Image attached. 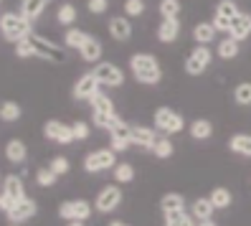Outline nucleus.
<instances>
[{
	"instance_id": "obj_1",
	"label": "nucleus",
	"mask_w": 251,
	"mask_h": 226,
	"mask_svg": "<svg viewBox=\"0 0 251 226\" xmlns=\"http://www.w3.org/2000/svg\"><path fill=\"white\" fill-rule=\"evenodd\" d=\"M16 56L18 58H43V61L64 64L66 61V49L49 41V38L38 36V33H31L21 43H16Z\"/></svg>"
},
{
	"instance_id": "obj_2",
	"label": "nucleus",
	"mask_w": 251,
	"mask_h": 226,
	"mask_svg": "<svg viewBox=\"0 0 251 226\" xmlns=\"http://www.w3.org/2000/svg\"><path fill=\"white\" fill-rule=\"evenodd\" d=\"M129 71L135 82L145 84V86H152L162 82V66L152 54H132L129 56Z\"/></svg>"
},
{
	"instance_id": "obj_3",
	"label": "nucleus",
	"mask_w": 251,
	"mask_h": 226,
	"mask_svg": "<svg viewBox=\"0 0 251 226\" xmlns=\"http://www.w3.org/2000/svg\"><path fill=\"white\" fill-rule=\"evenodd\" d=\"M0 33H3V38L8 43H21L23 38H28L33 33V23L28 21L23 13H3L0 16Z\"/></svg>"
},
{
	"instance_id": "obj_4",
	"label": "nucleus",
	"mask_w": 251,
	"mask_h": 226,
	"mask_svg": "<svg viewBox=\"0 0 251 226\" xmlns=\"http://www.w3.org/2000/svg\"><path fill=\"white\" fill-rule=\"evenodd\" d=\"M89 107H92V119H94V127L99 130H109L117 119V110H114V102L107 97V94H97L92 102H89Z\"/></svg>"
},
{
	"instance_id": "obj_5",
	"label": "nucleus",
	"mask_w": 251,
	"mask_h": 226,
	"mask_svg": "<svg viewBox=\"0 0 251 226\" xmlns=\"http://www.w3.org/2000/svg\"><path fill=\"white\" fill-rule=\"evenodd\" d=\"M21 198H25V183L21 175H5L3 186H0V211L8 214V211L16 206Z\"/></svg>"
},
{
	"instance_id": "obj_6",
	"label": "nucleus",
	"mask_w": 251,
	"mask_h": 226,
	"mask_svg": "<svg viewBox=\"0 0 251 226\" xmlns=\"http://www.w3.org/2000/svg\"><path fill=\"white\" fill-rule=\"evenodd\" d=\"M117 165V153L112 147H99V150H92V153L84 155V163L81 168L94 175V173H104V170H114Z\"/></svg>"
},
{
	"instance_id": "obj_7",
	"label": "nucleus",
	"mask_w": 251,
	"mask_h": 226,
	"mask_svg": "<svg viewBox=\"0 0 251 226\" xmlns=\"http://www.w3.org/2000/svg\"><path fill=\"white\" fill-rule=\"evenodd\" d=\"M155 130L165 132V135H178L185 127V119L180 112H175L173 107H157L155 110Z\"/></svg>"
},
{
	"instance_id": "obj_8",
	"label": "nucleus",
	"mask_w": 251,
	"mask_h": 226,
	"mask_svg": "<svg viewBox=\"0 0 251 226\" xmlns=\"http://www.w3.org/2000/svg\"><path fill=\"white\" fill-rule=\"evenodd\" d=\"M122 198H125L122 188L117 183H109L94 196V208L99 211V214H114V211L122 206Z\"/></svg>"
},
{
	"instance_id": "obj_9",
	"label": "nucleus",
	"mask_w": 251,
	"mask_h": 226,
	"mask_svg": "<svg viewBox=\"0 0 251 226\" xmlns=\"http://www.w3.org/2000/svg\"><path fill=\"white\" fill-rule=\"evenodd\" d=\"M239 5L233 3V0H221V3L216 5V13H213V26H216V31L218 33H228L231 31V23L239 18Z\"/></svg>"
},
{
	"instance_id": "obj_10",
	"label": "nucleus",
	"mask_w": 251,
	"mask_h": 226,
	"mask_svg": "<svg viewBox=\"0 0 251 226\" xmlns=\"http://www.w3.org/2000/svg\"><path fill=\"white\" fill-rule=\"evenodd\" d=\"M213 61V51L208 46H196L193 51H190L185 56V74H190V77H201V74L211 66Z\"/></svg>"
},
{
	"instance_id": "obj_11",
	"label": "nucleus",
	"mask_w": 251,
	"mask_h": 226,
	"mask_svg": "<svg viewBox=\"0 0 251 226\" xmlns=\"http://www.w3.org/2000/svg\"><path fill=\"white\" fill-rule=\"evenodd\" d=\"M107 132H109V147L114 150L117 155L127 153V150L132 147V125L122 122V119H117V122Z\"/></svg>"
},
{
	"instance_id": "obj_12",
	"label": "nucleus",
	"mask_w": 251,
	"mask_h": 226,
	"mask_svg": "<svg viewBox=\"0 0 251 226\" xmlns=\"http://www.w3.org/2000/svg\"><path fill=\"white\" fill-rule=\"evenodd\" d=\"M99 89H101V84L94 77V71H86V74H81V77L76 79V84H74V89H71V94H74V99H76V102H92L99 94Z\"/></svg>"
},
{
	"instance_id": "obj_13",
	"label": "nucleus",
	"mask_w": 251,
	"mask_h": 226,
	"mask_svg": "<svg viewBox=\"0 0 251 226\" xmlns=\"http://www.w3.org/2000/svg\"><path fill=\"white\" fill-rule=\"evenodd\" d=\"M92 203L84 201V198H74V201H61L58 206V216L64 221H86L92 216Z\"/></svg>"
},
{
	"instance_id": "obj_14",
	"label": "nucleus",
	"mask_w": 251,
	"mask_h": 226,
	"mask_svg": "<svg viewBox=\"0 0 251 226\" xmlns=\"http://www.w3.org/2000/svg\"><path fill=\"white\" fill-rule=\"evenodd\" d=\"M94 77L99 79V84L101 86H122L125 84V71L117 66V64H112V61H99L97 66H94Z\"/></svg>"
},
{
	"instance_id": "obj_15",
	"label": "nucleus",
	"mask_w": 251,
	"mask_h": 226,
	"mask_svg": "<svg viewBox=\"0 0 251 226\" xmlns=\"http://www.w3.org/2000/svg\"><path fill=\"white\" fill-rule=\"evenodd\" d=\"M43 138L56 142V145H71L74 142V130H71V125L61 122V119H49V122L43 125Z\"/></svg>"
},
{
	"instance_id": "obj_16",
	"label": "nucleus",
	"mask_w": 251,
	"mask_h": 226,
	"mask_svg": "<svg viewBox=\"0 0 251 226\" xmlns=\"http://www.w3.org/2000/svg\"><path fill=\"white\" fill-rule=\"evenodd\" d=\"M38 214V203L33 201V198H21L16 206H13L8 214H5V219L10 221V224H25V221H31L33 216Z\"/></svg>"
},
{
	"instance_id": "obj_17",
	"label": "nucleus",
	"mask_w": 251,
	"mask_h": 226,
	"mask_svg": "<svg viewBox=\"0 0 251 226\" xmlns=\"http://www.w3.org/2000/svg\"><path fill=\"white\" fill-rule=\"evenodd\" d=\"M160 138L155 135L152 127H147V125H132V145L135 147H142V150H150L152 153V147Z\"/></svg>"
},
{
	"instance_id": "obj_18",
	"label": "nucleus",
	"mask_w": 251,
	"mask_h": 226,
	"mask_svg": "<svg viewBox=\"0 0 251 226\" xmlns=\"http://www.w3.org/2000/svg\"><path fill=\"white\" fill-rule=\"evenodd\" d=\"M5 160H8L10 165H23V163L28 160V147H25V142L18 140V138L8 140V142H5Z\"/></svg>"
},
{
	"instance_id": "obj_19",
	"label": "nucleus",
	"mask_w": 251,
	"mask_h": 226,
	"mask_svg": "<svg viewBox=\"0 0 251 226\" xmlns=\"http://www.w3.org/2000/svg\"><path fill=\"white\" fill-rule=\"evenodd\" d=\"M107 28H109V36H112L114 41H120V43L129 41V36H132V23H129L127 16H114Z\"/></svg>"
},
{
	"instance_id": "obj_20",
	"label": "nucleus",
	"mask_w": 251,
	"mask_h": 226,
	"mask_svg": "<svg viewBox=\"0 0 251 226\" xmlns=\"http://www.w3.org/2000/svg\"><path fill=\"white\" fill-rule=\"evenodd\" d=\"M180 36V21L178 18H162L157 26V41L160 43H173Z\"/></svg>"
},
{
	"instance_id": "obj_21",
	"label": "nucleus",
	"mask_w": 251,
	"mask_h": 226,
	"mask_svg": "<svg viewBox=\"0 0 251 226\" xmlns=\"http://www.w3.org/2000/svg\"><path fill=\"white\" fill-rule=\"evenodd\" d=\"M79 54H81V58H84L86 64H99V61H101V54H104V49H101V41H99L97 36L89 33V38L84 41V46L79 49Z\"/></svg>"
},
{
	"instance_id": "obj_22",
	"label": "nucleus",
	"mask_w": 251,
	"mask_h": 226,
	"mask_svg": "<svg viewBox=\"0 0 251 226\" xmlns=\"http://www.w3.org/2000/svg\"><path fill=\"white\" fill-rule=\"evenodd\" d=\"M228 36H231L233 41H239V43L251 36V13H239V18L231 23Z\"/></svg>"
},
{
	"instance_id": "obj_23",
	"label": "nucleus",
	"mask_w": 251,
	"mask_h": 226,
	"mask_svg": "<svg viewBox=\"0 0 251 226\" xmlns=\"http://www.w3.org/2000/svg\"><path fill=\"white\" fill-rule=\"evenodd\" d=\"M185 196L183 193H175V191H170V193H165L160 198V211L162 214H178V211H185Z\"/></svg>"
},
{
	"instance_id": "obj_24",
	"label": "nucleus",
	"mask_w": 251,
	"mask_h": 226,
	"mask_svg": "<svg viewBox=\"0 0 251 226\" xmlns=\"http://www.w3.org/2000/svg\"><path fill=\"white\" fill-rule=\"evenodd\" d=\"M228 150L241 158H251V135L249 132H236L228 138Z\"/></svg>"
},
{
	"instance_id": "obj_25",
	"label": "nucleus",
	"mask_w": 251,
	"mask_h": 226,
	"mask_svg": "<svg viewBox=\"0 0 251 226\" xmlns=\"http://www.w3.org/2000/svg\"><path fill=\"white\" fill-rule=\"evenodd\" d=\"M193 41H196V46H208V43H213L216 41V26L208 21L196 23L193 26Z\"/></svg>"
},
{
	"instance_id": "obj_26",
	"label": "nucleus",
	"mask_w": 251,
	"mask_h": 226,
	"mask_svg": "<svg viewBox=\"0 0 251 226\" xmlns=\"http://www.w3.org/2000/svg\"><path fill=\"white\" fill-rule=\"evenodd\" d=\"M49 8V0H21V13L28 18V21H38L43 13Z\"/></svg>"
},
{
	"instance_id": "obj_27",
	"label": "nucleus",
	"mask_w": 251,
	"mask_h": 226,
	"mask_svg": "<svg viewBox=\"0 0 251 226\" xmlns=\"http://www.w3.org/2000/svg\"><path fill=\"white\" fill-rule=\"evenodd\" d=\"M213 211H216V206L211 203L208 196H205V198H196L193 203H190V214H193L196 221H208L213 216Z\"/></svg>"
},
{
	"instance_id": "obj_28",
	"label": "nucleus",
	"mask_w": 251,
	"mask_h": 226,
	"mask_svg": "<svg viewBox=\"0 0 251 226\" xmlns=\"http://www.w3.org/2000/svg\"><path fill=\"white\" fill-rule=\"evenodd\" d=\"M23 117V110H21V104L18 102H13V99H5L3 104H0V119L3 122H18V119Z\"/></svg>"
},
{
	"instance_id": "obj_29",
	"label": "nucleus",
	"mask_w": 251,
	"mask_h": 226,
	"mask_svg": "<svg viewBox=\"0 0 251 226\" xmlns=\"http://www.w3.org/2000/svg\"><path fill=\"white\" fill-rule=\"evenodd\" d=\"M211 135H213L211 119H193V122H190V138L193 140H208Z\"/></svg>"
},
{
	"instance_id": "obj_30",
	"label": "nucleus",
	"mask_w": 251,
	"mask_h": 226,
	"mask_svg": "<svg viewBox=\"0 0 251 226\" xmlns=\"http://www.w3.org/2000/svg\"><path fill=\"white\" fill-rule=\"evenodd\" d=\"M208 198H211V203H213L216 208H228V206L233 203V193H231L226 186H216V188L208 193Z\"/></svg>"
},
{
	"instance_id": "obj_31",
	"label": "nucleus",
	"mask_w": 251,
	"mask_h": 226,
	"mask_svg": "<svg viewBox=\"0 0 251 226\" xmlns=\"http://www.w3.org/2000/svg\"><path fill=\"white\" fill-rule=\"evenodd\" d=\"M135 180V165L132 163H117L114 165V183L117 186H127Z\"/></svg>"
},
{
	"instance_id": "obj_32",
	"label": "nucleus",
	"mask_w": 251,
	"mask_h": 226,
	"mask_svg": "<svg viewBox=\"0 0 251 226\" xmlns=\"http://www.w3.org/2000/svg\"><path fill=\"white\" fill-rule=\"evenodd\" d=\"M86 38H89V33L81 31V28H69V31L64 33V49H76L79 51Z\"/></svg>"
},
{
	"instance_id": "obj_33",
	"label": "nucleus",
	"mask_w": 251,
	"mask_h": 226,
	"mask_svg": "<svg viewBox=\"0 0 251 226\" xmlns=\"http://www.w3.org/2000/svg\"><path fill=\"white\" fill-rule=\"evenodd\" d=\"M216 54H218V58H224V61H231V58L239 56V41H233L231 36H228V38H224V41L218 43Z\"/></svg>"
},
{
	"instance_id": "obj_34",
	"label": "nucleus",
	"mask_w": 251,
	"mask_h": 226,
	"mask_svg": "<svg viewBox=\"0 0 251 226\" xmlns=\"http://www.w3.org/2000/svg\"><path fill=\"white\" fill-rule=\"evenodd\" d=\"M76 5H71V3H64V5H58L56 10V21L61 23V26H74L76 23Z\"/></svg>"
},
{
	"instance_id": "obj_35",
	"label": "nucleus",
	"mask_w": 251,
	"mask_h": 226,
	"mask_svg": "<svg viewBox=\"0 0 251 226\" xmlns=\"http://www.w3.org/2000/svg\"><path fill=\"white\" fill-rule=\"evenodd\" d=\"M162 226H196V219L188 211H178V214H168Z\"/></svg>"
},
{
	"instance_id": "obj_36",
	"label": "nucleus",
	"mask_w": 251,
	"mask_h": 226,
	"mask_svg": "<svg viewBox=\"0 0 251 226\" xmlns=\"http://www.w3.org/2000/svg\"><path fill=\"white\" fill-rule=\"evenodd\" d=\"M152 153H155V158H160V160H168L173 153H175V147H173V140L168 138V135H162V138L155 142V147H152Z\"/></svg>"
},
{
	"instance_id": "obj_37",
	"label": "nucleus",
	"mask_w": 251,
	"mask_h": 226,
	"mask_svg": "<svg viewBox=\"0 0 251 226\" xmlns=\"http://www.w3.org/2000/svg\"><path fill=\"white\" fill-rule=\"evenodd\" d=\"M233 102L241 104V107H249V104H251V82L236 84V89H233Z\"/></svg>"
},
{
	"instance_id": "obj_38",
	"label": "nucleus",
	"mask_w": 251,
	"mask_h": 226,
	"mask_svg": "<svg viewBox=\"0 0 251 226\" xmlns=\"http://www.w3.org/2000/svg\"><path fill=\"white\" fill-rule=\"evenodd\" d=\"M33 178H36V183H38L41 188H51V186H56V180H58V175L49 168V165H46V168H38Z\"/></svg>"
},
{
	"instance_id": "obj_39",
	"label": "nucleus",
	"mask_w": 251,
	"mask_h": 226,
	"mask_svg": "<svg viewBox=\"0 0 251 226\" xmlns=\"http://www.w3.org/2000/svg\"><path fill=\"white\" fill-rule=\"evenodd\" d=\"M157 10L162 18H178L180 16V0H160Z\"/></svg>"
},
{
	"instance_id": "obj_40",
	"label": "nucleus",
	"mask_w": 251,
	"mask_h": 226,
	"mask_svg": "<svg viewBox=\"0 0 251 226\" xmlns=\"http://www.w3.org/2000/svg\"><path fill=\"white\" fill-rule=\"evenodd\" d=\"M71 130H74V142L89 140V135H92V125L84 122V119H76V122L71 125Z\"/></svg>"
},
{
	"instance_id": "obj_41",
	"label": "nucleus",
	"mask_w": 251,
	"mask_h": 226,
	"mask_svg": "<svg viewBox=\"0 0 251 226\" xmlns=\"http://www.w3.org/2000/svg\"><path fill=\"white\" fill-rule=\"evenodd\" d=\"M49 168H51L56 175H66V173L71 170V160H69L66 155H56V158H51Z\"/></svg>"
},
{
	"instance_id": "obj_42",
	"label": "nucleus",
	"mask_w": 251,
	"mask_h": 226,
	"mask_svg": "<svg viewBox=\"0 0 251 226\" xmlns=\"http://www.w3.org/2000/svg\"><path fill=\"white\" fill-rule=\"evenodd\" d=\"M145 13V0H125V16L127 18H140Z\"/></svg>"
},
{
	"instance_id": "obj_43",
	"label": "nucleus",
	"mask_w": 251,
	"mask_h": 226,
	"mask_svg": "<svg viewBox=\"0 0 251 226\" xmlns=\"http://www.w3.org/2000/svg\"><path fill=\"white\" fill-rule=\"evenodd\" d=\"M86 10L94 13V16H101V13L109 10V0H86Z\"/></svg>"
},
{
	"instance_id": "obj_44",
	"label": "nucleus",
	"mask_w": 251,
	"mask_h": 226,
	"mask_svg": "<svg viewBox=\"0 0 251 226\" xmlns=\"http://www.w3.org/2000/svg\"><path fill=\"white\" fill-rule=\"evenodd\" d=\"M66 226H86V221H66Z\"/></svg>"
},
{
	"instance_id": "obj_45",
	"label": "nucleus",
	"mask_w": 251,
	"mask_h": 226,
	"mask_svg": "<svg viewBox=\"0 0 251 226\" xmlns=\"http://www.w3.org/2000/svg\"><path fill=\"white\" fill-rule=\"evenodd\" d=\"M198 226H216V221H213V219H208V221H198Z\"/></svg>"
},
{
	"instance_id": "obj_46",
	"label": "nucleus",
	"mask_w": 251,
	"mask_h": 226,
	"mask_svg": "<svg viewBox=\"0 0 251 226\" xmlns=\"http://www.w3.org/2000/svg\"><path fill=\"white\" fill-rule=\"evenodd\" d=\"M107 226H129V224H125V221H117V219H114V221H109Z\"/></svg>"
},
{
	"instance_id": "obj_47",
	"label": "nucleus",
	"mask_w": 251,
	"mask_h": 226,
	"mask_svg": "<svg viewBox=\"0 0 251 226\" xmlns=\"http://www.w3.org/2000/svg\"><path fill=\"white\" fill-rule=\"evenodd\" d=\"M8 226H23V224H8Z\"/></svg>"
},
{
	"instance_id": "obj_48",
	"label": "nucleus",
	"mask_w": 251,
	"mask_h": 226,
	"mask_svg": "<svg viewBox=\"0 0 251 226\" xmlns=\"http://www.w3.org/2000/svg\"><path fill=\"white\" fill-rule=\"evenodd\" d=\"M0 186H3V178H0Z\"/></svg>"
},
{
	"instance_id": "obj_49",
	"label": "nucleus",
	"mask_w": 251,
	"mask_h": 226,
	"mask_svg": "<svg viewBox=\"0 0 251 226\" xmlns=\"http://www.w3.org/2000/svg\"><path fill=\"white\" fill-rule=\"evenodd\" d=\"M0 5H3V0H0Z\"/></svg>"
}]
</instances>
